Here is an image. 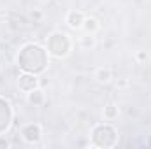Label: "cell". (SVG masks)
<instances>
[{"mask_svg":"<svg viewBox=\"0 0 151 149\" xmlns=\"http://www.w3.org/2000/svg\"><path fill=\"white\" fill-rule=\"evenodd\" d=\"M28 102L30 104H34V105H40L42 102H44V93L40 91V90H34V91H30L28 93Z\"/></svg>","mask_w":151,"mask_h":149,"instance_id":"ba28073f","label":"cell"},{"mask_svg":"<svg viewBox=\"0 0 151 149\" xmlns=\"http://www.w3.org/2000/svg\"><path fill=\"white\" fill-rule=\"evenodd\" d=\"M91 44H93V40H91L90 37L86 39V40H83V46H91Z\"/></svg>","mask_w":151,"mask_h":149,"instance_id":"4fadbf2b","label":"cell"},{"mask_svg":"<svg viewBox=\"0 0 151 149\" xmlns=\"http://www.w3.org/2000/svg\"><path fill=\"white\" fill-rule=\"evenodd\" d=\"M118 142V133L111 125H97L91 130V144L97 148H113Z\"/></svg>","mask_w":151,"mask_h":149,"instance_id":"7a4b0ae2","label":"cell"},{"mask_svg":"<svg viewBox=\"0 0 151 149\" xmlns=\"http://www.w3.org/2000/svg\"><path fill=\"white\" fill-rule=\"evenodd\" d=\"M137 60L144 62V60H148V54H146V53H139V54H137Z\"/></svg>","mask_w":151,"mask_h":149,"instance_id":"7c38bea8","label":"cell"},{"mask_svg":"<svg viewBox=\"0 0 151 149\" xmlns=\"http://www.w3.org/2000/svg\"><path fill=\"white\" fill-rule=\"evenodd\" d=\"M18 86H19V90H23V91H27V93L34 91V90L39 86L37 75L35 74H28V72L21 74L19 75V79H18Z\"/></svg>","mask_w":151,"mask_h":149,"instance_id":"8992f818","label":"cell"},{"mask_svg":"<svg viewBox=\"0 0 151 149\" xmlns=\"http://www.w3.org/2000/svg\"><path fill=\"white\" fill-rule=\"evenodd\" d=\"M47 54L49 53L37 44H27V46L21 47V51L18 54V65L23 72L35 75L42 74L47 69V63H49Z\"/></svg>","mask_w":151,"mask_h":149,"instance_id":"6da1fadb","label":"cell"},{"mask_svg":"<svg viewBox=\"0 0 151 149\" xmlns=\"http://www.w3.org/2000/svg\"><path fill=\"white\" fill-rule=\"evenodd\" d=\"M83 28L86 30V34H93V32H97V28H99V23H97V19H95V18H84Z\"/></svg>","mask_w":151,"mask_h":149,"instance_id":"9c48e42d","label":"cell"},{"mask_svg":"<svg viewBox=\"0 0 151 149\" xmlns=\"http://www.w3.org/2000/svg\"><path fill=\"white\" fill-rule=\"evenodd\" d=\"M118 114H119L118 105H114V104H109V105L104 109V117H106V119H109V121L116 119V117H118Z\"/></svg>","mask_w":151,"mask_h":149,"instance_id":"30bf717a","label":"cell"},{"mask_svg":"<svg viewBox=\"0 0 151 149\" xmlns=\"http://www.w3.org/2000/svg\"><path fill=\"white\" fill-rule=\"evenodd\" d=\"M109 79H111V70L109 69H100L97 72V81L99 82H107Z\"/></svg>","mask_w":151,"mask_h":149,"instance_id":"8fae6325","label":"cell"},{"mask_svg":"<svg viewBox=\"0 0 151 149\" xmlns=\"http://www.w3.org/2000/svg\"><path fill=\"white\" fill-rule=\"evenodd\" d=\"M11 121H12V107L5 98L0 97V135L9 128Z\"/></svg>","mask_w":151,"mask_h":149,"instance_id":"277c9868","label":"cell"},{"mask_svg":"<svg viewBox=\"0 0 151 149\" xmlns=\"http://www.w3.org/2000/svg\"><path fill=\"white\" fill-rule=\"evenodd\" d=\"M67 23H69V27H72V28H81L83 23H84V16H83V12H79V11H72V12H69V16H67Z\"/></svg>","mask_w":151,"mask_h":149,"instance_id":"52a82bcc","label":"cell"},{"mask_svg":"<svg viewBox=\"0 0 151 149\" xmlns=\"http://www.w3.org/2000/svg\"><path fill=\"white\" fill-rule=\"evenodd\" d=\"M70 51V39L62 32H55L47 37V53L55 58H65Z\"/></svg>","mask_w":151,"mask_h":149,"instance_id":"3957f363","label":"cell"},{"mask_svg":"<svg viewBox=\"0 0 151 149\" xmlns=\"http://www.w3.org/2000/svg\"><path fill=\"white\" fill-rule=\"evenodd\" d=\"M21 137H23L27 142L35 144V142L40 140V137H42V128L39 126L37 123H30V125L23 126V130H21Z\"/></svg>","mask_w":151,"mask_h":149,"instance_id":"5b68a950","label":"cell"}]
</instances>
